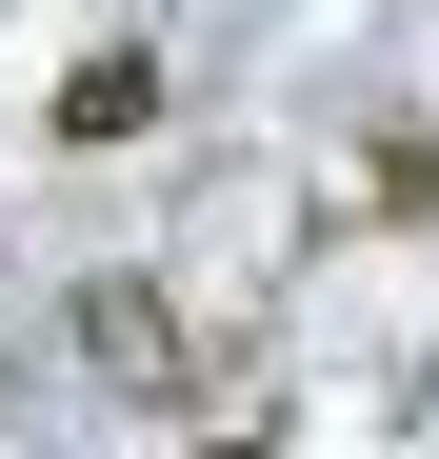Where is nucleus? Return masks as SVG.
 Returning a JSON list of instances; mask_svg holds the SVG:
<instances>
[{"label":"nucleus","instance_id":"1","mask_svg":"<svg viewBox=\"0 0 439 459\" xmlns=\"http://www.w3.org/2000/svg\"><path fill=\"white\" fill-rule=\"evenodd\" d=\"M140 120H160V60H140V40H100V60H60V100H40V140H60V160H120Z\"/></svg>","mask_w":439,"mask_h":459},{"label":"nucleus","instance_id":"3","mask_svg":"<svg viewBox=\"0 0 439 459\" xmlns=\"http://www.w3.org/2000/svg\"><path fill=\"white\" fill-rule=\"evenodd\" d=\"M359 200H380V220H419V200H439V140H380V160H359Z\"/></svg>","mask_w":439,"mask_h":459},{"label":"nucleus","instance_id":"4","mask_svg":"<svg viewBox=\"0 0 439 459\" xmlns=\"http://www.w3.org/2000/svg\"><path fill=\"white\" fill-rule=\"evenodd\" d=\"M200 459H280V439H200Z\"/></svg>","mask_w":439,"mask_h":459},{"label":"nucleus","instance_id":"2","mask_svg":"<svg viewBox=\"0 0 439 459\" xmlns=\"http://www.w3.org/2000/svg\"><path fill=\"white\" fill-rule=\"evenodd\" d=\"M60 320H81V359H100V379H180V320H160V280H120V260H100L81 299H60Z\"/></svg>","mask_w":439,"mask_h":459}]
</instances>
